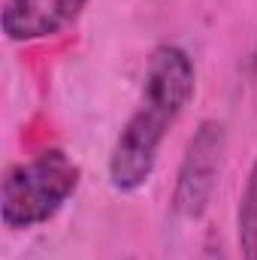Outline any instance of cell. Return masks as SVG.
I'll return each instance as SVG.
<instances>
[{
    "label": "cell",
    "instance_id": "6da1fadb",
    "mask_svg": "<svg viewBox=\"0 0 257 260\" xmlns=\"http://www.w3.org/2000/svg\"><path fill=\"white\" fill-rule=\"evenodd\" d=\"M197 94V70L182 46L160 43L151 49L139 103L124 121L109 151V185L118 194H136L154 173L167 133Z\"/></svg>",
    "mask_w": 257,
    "mask_h": 260
},
{
    "label": "cell",
    "instance_id": "7a4b0ae2",
    "mask_svg": "<svg viewBox=\"0 0 257 260\" xmlns=\"http://www.w3.org/2000/svg\"><path fill=\"white\" fill-rule=\"evenodd\" d=\"M79 182L82 167L64 148H43L27 160L12 164L0 185L3 227L21 233L49 224L79 191Z\"/></svg>",
    "mask_w": 257,
    "mask_h": 260
},
{
    "label": "cell",
    "instance_id": "3957f363",
    "mask_svg": "<svg viewBox=\"0 0 257 260\" xmlns=\"http://www.w3.org/2000/svg\"><path fill=\"white\" fill-rule=\"evenodd\" d=\"M224 151H227L224 124L215 118H203L185 145V154L176 170L173 197H170L173 212L182 221H200L209 212L212 197L218 191Z\"/></svg>",
    "mask_w": 257,
    "mask_h": 260
},
{
    "label": "cell",
    "instance_id": "277c9868",
    "mask_svg": "<svg viewBox=\"0 0 257 260\" xmlns=\"http://www.w3.org/2000/svg\"><path fill=\"white\" fill-rule=\"evenodd\" d=\"M88 0H6L0 30L9 43H40L64 34L82 15Z\"/></svg>",
    "mask_w": 257,
    "mask_h": 260
},
{
    "label": "cell",
    "instance_id": "5b68a950",
    "mask_svg": "<svg viewBox=\"0 0 257 260\" xmlns=\"http://www.w3.org/2000/svg\"><path fill=\"white\" fill-rule=\"evenodd\" d=\"M236 233H239L242 260H257V160L251 164V170H248L245 188H242V197H239Z\"/></svg>",
    "mask_w": 257,
    "mask_h": 260
},
{
    "label": "cell",
    "instance_id": "8992f818",
    "mask_svg": "<svg viewBox=\"0 0 257 260\" xmlns=\"http://www.w3.org/2000/svg\"><path fill=\"white\" fill-rule=\"evenodd\" d=\"M203 260H227V254H224V242H221V236H218L215 230L206 236V245H203Z\"/></svg>",
    "mask_w": 257,
    "mask_h": 260
},
{
    "label": "cell",
    "instance_id": "52a82bcc",
    "mask_svg": "<svg viewBox=\"0 0 257 260\" xmlns=\"http://www.w3.org/2000/svg\"><path fill=\"white\" fill-rule=\"evenodd\" d=\"M248 67H251V76L257 79V40H254V49H251V61H248Z\"/></svg>",
    "mask_w": 257,
    "mask_h": 260
},
{
    "label": "cell",
    "instance_id": "ba28073f",
    "mask_svg": "<svg viewBox=\"0 0 257 260\" xmlns=\"http://www.w3.org/2000/svg\"><path fill=\"white\" fill-rule=\"evenodd\" d=\"M124 260H133V257H124Z\"/></svg>",
    "mask_w": 257,
    "mask_h": 260
}]
</instances>
